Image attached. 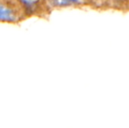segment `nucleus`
<instances>
[{
	"label": "nucleus",
	"mask_w": 129,
	"mask_h": 128,
	"mask_svg": "<svg viewBox=\"0 0 129 128\" xmlns=\"http://www.w3.org/2000/svg\"><path fill=\"white\" fill-rule=\"evenodd\" d=\"M22 2H24V3L27 4V5H31V4L34 3V0H22Z\"/></svg>",
	"instance_id": "f257e3e1"
}]
</instances>
